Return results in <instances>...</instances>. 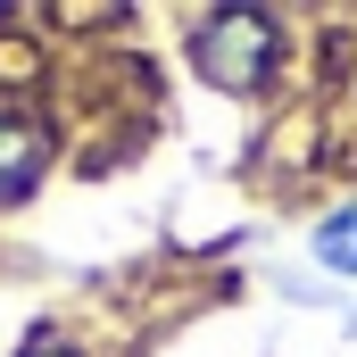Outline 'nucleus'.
<instances>
[{"label": "nucleus", "mask_w": 357, "mask_h": 357, "mask_svg": "<svg viewBox=\"0 0 357 357\" xmlns=\"http://www.w3.org/2000/svg\"><path fill=\"white\" fill-rule=\"evenodd\" d=\"M183 50H191L199 84L250 100V91H266V75L282 67V17H266V8H208Z\"/></svg>", "instance_id": "obj_1"}, {"label": "nucleus", "mask_w": 357, "mask_h": 357, "mask_svg": "<svg viewBox=\"0 0 357 357\" xmlns=\"http://www.w3.org/2000/svg\"><path fill=\"white\" fill-rule=\"evenodd\" d=\"M17 357H84V349H75V341H59V333H42V341H25Z\"/></svg>", "instance_id": "obj_4"}, {"label": "nucleus", "mask_w": 357, "mask_h": 357, "mask_svg": "<svg viewBox=\"0 0 357 357\" xmlns=\"http://www.w3.org/2000/svg\"><path fill=\"white\" fill-rule=\"evenodd\" d=\"M316 258H324L333 274H357V199H349V208H333V216L316 225Z\"/></svg>", "instance_id": "obj_3"}, {"label": "nucleus", "mask_w": 357, "mask_h": 357, "mask_svg": "<svg viewBox=\"0 0 357 357\" xmlns=\"http://www.w3.org/2000/svg\"><path fill=\"white\" fill-rule=\"evenodd\" d=\"M0 25H8V8H0Z\"/></svg>", "instance_id": "obj_5"}, {"label": "nucleus", "mask_w": 357, "mask_h": 357, "mask_svg": "<svg viewBox=\"0 0 357 357\" xmlns=\"http://www.w3.org/2000/svg\"><path fill=\"white\" fill-rule=\"evenodd\" d=\"M50 167V142H42V125L33 116H17V108H0V208H17L33 183Z\"/></svg>", "instance_id": "obj_2"}]
</instances>
